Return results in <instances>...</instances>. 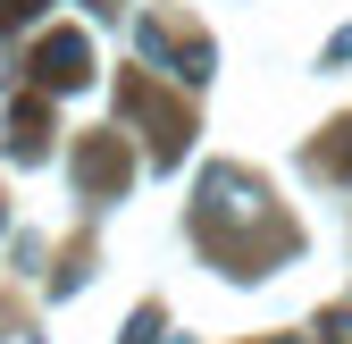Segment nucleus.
Wrapping results in <instances>:
<instances>
[{
  "label": "nucleus",
  "mask_w": 352,
  "mask_h": 344,
  "mask_svg": "<svg viewBox=\"0 0 352 344\" xmlns=\"http://www.w3.org/2000/svg\"><path fill=\"white\" fill-rule=\"evenodd\" d=\"M34 76L42 84H84V34H51L34 51Z\"/></svg>",
  "instance_id": "obj_1"
},
{
  "label": "nucleus",
  "mask_w": 352,
  "mask_h": 344,
  "mask_svg": "<svg viewBox=\"0 0 352 344\" xmlns=\"http://www.w3.org/2000/svg\"><path fill=\"white\" fill-rule=\"evenodd\" d=\"M336 344H352V319H336Z\"/></svg>",
  "instance_id": "obj_2"
}]
</instances>
